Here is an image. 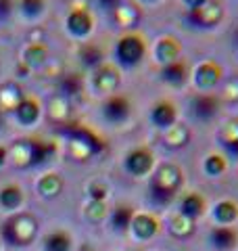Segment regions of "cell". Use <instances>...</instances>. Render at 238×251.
<instances>
[{
  "label": "cell",
  "mask_w": 238,
  "mask_h": 251,
  "mask_svg": "<svg viewBox=\"0 0 238 251\" xmlns=\"http://www.w3.org/2000/svg\"><path fill=\"white\" fill-rule=\"evenodd\" d=\"M57 151V147L48 140H36V138H25L13 143L9 149V161L15 168H34L40 163L48 161Z\"/></svg>",
  "instance_id": "1"
},
{
  "label": "cell",
  "mask_w": 238,
  "mask_h": 251,
  "mask_svg": "<svg viewBox=\"0 0 238 251\" xmlns=\"http://www.w3.org/2000/svg\"><path fill=\"white\" fill-rule=\"evenodd\" d=\"M61 132L69 138V155L75 161H86L94 153L102 151L100 138L82 124H63Z\"/></svg>",
  "instance_id": "2"
},
{
  "label": "cell",
  "mask_w": 238,
  "mask_h": 251,
  "mask_svg": "<svg viewBox=\"0 0 238 251\" xmlns=\"http://www.w3.org/2000/svg\"><path fill=\"white\" fill-rule=\"evenodd\" d=\"M180 184H182V170L178 166H173V163H163V166L155 172L150 191H153V197L157 201L167 203L173 195L178 193Z\"/></svg>",
  "instance_id": "3"
},
{
  "label": "cell",
  "mask_w": 238,
  "mask_h": 251,
  "mask_svg": "<svg viewBox=\"0 0 238 251\" xmlns=\"http://www.w3.org/2000/svg\"><path fill=\"white\" fill-rule=\"evenodd\" d=\"M38 232V222L31 214L13 216L4 224V239L13 245H29Z\"/></svg>",
  "instance_id": "4"
},
{
  "label": "cell",
  "mask_w": 238,
  "mask_h": 251,
  "mask_svg": "<svg viewBox=\"0 0 238 251\" xmlns=\"http://www.w3.org/2000/svg\"><path fill=\"white\" fill-rule=\"evenodd\" d=\"M144 52H146L144 38L138 34H125L115 44V59L123 67H136L144 59Z\"/></svg>",
  "instance_id": "5"
},
{
  "label": "cell",
  "mask_w": 238,
  "mask_h": 251,
  "mask_svg": "<svg viewBox=\"0 0 238 251\" xmlns=\"http://www.w3.org/2000/svg\"><path fill=\"white\" fill-rule=\"evenodd\" d=\"M224 15H226V9L221 0H207L203 6H198L194 11H188L186 17L198 29H213L224 21Z\"/></svg>",
  "instance_id": "6"
},
{
  "label": "cell",
  "mask_w": 238,
  "mask_h": 251,
  "mask_svg": "<svg viewBox=\"0 0 238 251\" xmlns=\"http://www.w3.org/2000/svg\"><path fill=\"white\" fill-rule=\"evenodd\" d=\"M192 80H194V86L201 92H211L213 88H217L224 80V69H221L219 63L215 61H203L198 63L192 72Z\"/></svg>",
  "instance_id": "7"
},
{
  "label": "cell",
  "mask_w": 238,
  "mask_h": 251,
  "mask_svg": "<svg viewBox=\"0 0 238 251\" xmlns=\"http://www.w3.org/2000/svg\"><path fill=\"white\" fill-rule=\"evenodd\" d=\"M65 27L67 31L77 40H86L92 29H94V17L88 9H82V6H75V9H71L67 19H65Z\"/></svg>",
  "instance_id": "8"
},
{
  "label": "cell",
  "mask_w": 238,
  "mask_h": 251,
  "mask_svg": "<svg viewBox=\"0 0 238 251\" xmlns=\"http://www.w3.org/2000/svg\"><path fill=\"white\" fill-rule=\"evenodd\" d=\"M119 84H121V75H119L117 67H113V65L102 63V65H98L92 72V88L98 94L111 97V94L119 88Z\"/></svg>",
  "instance_id": "9"
},
{
  "label": "cell",
  "mask_w": 238,
  "mask_h": 251,
  "mask_svg": "<svg viewBox=\"0 0 238 251\" xmlns=\"http://www.w3.org/2000/svg\"><path fill=\"white\" fill-rule=\"evenodd\" d=\"M219 111V99L211 92H201L190 99V113L201 122H209Z\"/></svg>",
  "instance_id": "10"
},
{
  "label": "cell",
  "mask_w": 238,
  "mask_h": 251,
  "mask_svg": "<svg viewBox=\"0 0 238 251\" xmlns=\"http://www.w3.org/2000/svg\"><path fill=\"white\" fill-rule=\"evenodd\" d=\"M132 113V105L125 97H119V94H111V97L102 103V115L105 120L111 124H123Z\"/></svg>",
  "instance_id": "11"
},
{
  "label": "cell",
  "mask_w": 238,
  "mask_h": 251,
  "mask_svg": "<svg viewBox=\"0 0 238 251\" xmlns=\"http://www.w3.org/2000/svg\"><path fill=\"white\" fill-rule=\"evenodd\" d=\"M111 17H113V23L121 29H132L136 27L140 19H142V11L138 9L134 2H128V0H121L113 11H111Z\"/></svg>",
  "instance_id": "12"
},
{
  "label": "cell",
  "mask_w": 238,
  "mask_h": 251,
  "mask_svg": "<svg viewBox=\"0 0 238 251\" xmlns=\"http://www.w3.org/2000/svg\"><path fill=\"white\" fill-rule=\"evenodd\" d=\"M153 163H155L153 153H150L148 149L140 147V149H134V151L128 153L123 166L132 176H144V174H148V172L153 170Z\"/></svg>",
  "instance_id": "13"
},
{
  "label": "cell",
  "mask_w": 238,
  "mask_h": 251,
  "mask_svg": "<svg viewBox=\"0 0 238 251\" xmlns=\"http://www.w3.org/2000/svg\"><path fill=\"white\" fill-rule=\"evenodd\" d=\"M180 54H182V44L178 38L173 36H163L159 38L157 44H155V61L159 65H167V63L173 61H180Z\"/></svg>",
  "instance_id": "14"
},
{
  "label": "cell",
  "mask_w": 238,
  "mask_h": 251,
  "mask_svg": "<svg viewBox=\"0 0 238 251\" xmlns=\"http://www.w3.org/2000/svg\"><path fill=\"white\" fill-rule=\"evenodd\" d=\"M25 99V92L17 82H4L0 84V111L13 113L15 109L21 105V100Z\"/></svg>",
  "instance_id": "15"
},
{
  "label": "cell",
  "mask_w": 238,
  "mask_h": 251,
  "mask_svg": "<svg viewBox=\"0 0 238 251\" xmlns=\"http://www.w3.org/2000/svg\"><path fill=\"white\" fill-rule=\"evenodd\" d=\"M176 120H178V109H176V105H171L169 100H159V103H155L153 109H150V122L161 130L173 126Z\"/></svg>",
  "instance_id": "16"
},
{
  "label": "cell",
  "mask_w": 238,
  "mask_h": 251,
  "mask_svg": "<svg viewBox=\"0 0 238 251\" xmlns=\"http://www.w3.org/2000/svg\"><path fill=\"white\" fill-rule=\"evenodd\" d=\"M161 82H165L167 86H173V88H180L184 86L186 80H188V67L184 61H173V63H167V65L161 67Z\"/></svg>",
  "instance_id": "17"
},
{
  "label": "cell",
  "mask_w": 238,
  "mask_h": 251,
  "mask_svg": "<svg viewBox=\"0 0 238 251\" xmlns=\"http://www.w3.org/2000/svg\"><path fill=\"white\" fill-rule=\"evenodd\" d=\"M48 61V49L44 42H29L21 54V63L27 69H40Z\"/></svg>",
  "instance_id": "18"
},
{
  "label": "cell",
  "mask_w": 238,
  "mask_h": 251,
  "mask_svg": "<svg viewBox=\"0 0 238 251\" xmlns=\"http://www.w3.org/2000/svg\"><path fill=\"white\" fill-rule=\"evenodd\" d=\"M13 115L17 117V122L21 126H34L40 120V115H42V107H40L38 99L25 97V99L21 100V105L13 111Z\"/></svg>",
  "instance_id": "19"
},
{
  "label": "cell",
  "mask_w": 238,
  "mask_h": 251,
  "mask_svg": "<svg viewBox=\"0 0 238 251\" xmlns=\"http://www.w3.org/2000/svg\"><path fill=\"white\" fill-rule=\"evenodd\" d=\"M188 140H190V128L186 124L176 122L173 126H169V128H165V132H163V143L167 145L169 149L186 147Z\"/></svg>",
  "instance_id": "20"
},
{
  "label": "cell",
  "mask_w": 238,
  "mask_h": 251,
  "mask_svg": "<svg viewBox=\"0 0 238 251\" xmlns=\"http://www.w3.org/2000/svg\"><path fill=\"white\" fill-rule=\"evenodd\" d=\"M48 117L54 122V124H65L71 115V100L67 97H63V94H54V97L48 100Z\"/></svg>",
  "instance_id": "21"
},
{
  "label": "cell",
  "mask_w": 238,
  "mask_h": 251,
  "mask_svg": "<svg viewBox=\"0 0 238 251\" xmlns=\"http://www.w3.org/2000/svg\"><path fill=\"white\" fill-rule=\"evenodd\" d=\"M219 140L230 155L238 157V117H232L224 124V128L219 130Z\"/></svg>",
  "instance_id": "22"
},
{
  "label": "cell",
  "mask_w": 238,
  "mask_h": 251,
  "mask_svg": "<svg viewBox=\"0 0 238 251\" xmlns=\"http://www.w3.org/2000/svg\"><path fill=\"white\" fill-rule=\"evenodd\" d=\"M209 241H211V245L215 247V249H219V251H230V249L236 245L238 237H236V232L230 228V226H219V228L211 230Z\"/></svg>",
  "instance_id": "23"
},
{
  "label": "cell",
  "mask_w": 238,
  "mask_h": 251,
  "mask_svg": "<svg viewBox=\"0 0 238 251\" xmlns=\"http://www.w3.org/2000/svg\"><path fill=\"white\" fill-rule=\"evenodd\" d=\"M132 230L136 237L140 239H150L153 234L159 230V224H157V220L153 216H148V214H140L136 218H132Z\"/></svg>",
  "instance_id": "24"
},
{
  "label": "cell",
  "mask_w": 238,
  "mask_h": 251,
  "mask_svg": "<svg viewBox=\"0 0 238 251\" xmlns=\"http://www.w3.org/2000/svg\"><path fill=\"white\" fill-rule=\"evenodd\" d=\"M213 218H215L219 224L230 226L232 222H236V220H238V203L232 201V199L219 201L217 205L213 207Z\"/></svg>",
  "instance_id": "25"
},
{
  "label": "cell",
  "mask_w": 238,
  "mask_h": 251,
  "mask_svg": "<svg viewBox=\"0 0 238 251\" xmlns=\"http://www.w3.org/2000/svg\"><path fill=\"white\" fill-rule=\"evenodd\" d=\"M205 211V199L198 193H188L184 199L180 201V214L190 220L198 218Z\"/></svg>",
  "instance_id": "26"
},
{
  "label": "cell",
  "mask_w": 238,
  "mask_h": 251,
  "mask_svg": "<svg viewBox=\"0 0 238 251\" xmlns=\"http://www.w3.org/2000/svg\"><path fill=\"white\" fill-rule=\"evenodd\" d=\"M38 191L40 195H44V197H57V195L63 191V178L59 174H46L40 178V182H38Z\"/></svg>",
  "instance_id": "27"
},
{
  "label": "cell",
  "mask_w": 238,
  "mask_h": 251,
  "mask_svg": "<svg viewBox=\"0 0 238 251\" xmlns=\"http://www.w3.org/2000/svg\"><path fill=\"white\" fill-rule=\"evenodd\" d=\"M23 203V191L17 184H9L0 191V205L4 209H17Z\"/></svg>",
  "instance_id": "28"
},
{
  "label": "cell",
  "mask_w": 238,
  "mask_h": 251,
  "mask_svg": "<svg viewBox=\"0 0 238 251\" xmlns=\"http://www.w3.org/2000/svg\"><path fill=\"white\" fill-rule=\"evenodd\" d=\"M79 59H82V63L86 67H92V69H96L98 65H102V50L98 49L96 44H84L82 49H79Z\"/></svg>",
  "instance_id": "29"
},
{
  "label": "cell",
  "mask_w": 238,
  "mask_h": 251,
  "mask_svg": "<svg viewBox=\"0 0 238 251\" xmlns=\"http://www.w3.org/2000/svg\"><path fill=\"white\" fill-rule=\"evenodd\" d=\"M79 92H82V82H79V77L75 74L61 75V80H59V94L71 99L73 94H79Z\"/></svg>",
  "instance_id": "30"
},
{
  "label": "cell",
  "mask_w": 238,
  "mask_h": 251,
  "mask_svg": "<svg viewBox=\"0 0 238 251\" xmlns=\"http://www.w3.org/2000/svg\"><path fill=\"white\" fill-rule=\"evenodd\" d=\"M19 11H21L23 17L38 19V17H42L44 11H46V0H21Z\"/></svg>",
  "instance_id": "31"
},
{
  "label": "cell",
  "mask_w": 238,
  "mask_h": 251,
  "mask_svg": "<svg viewBox=\"0 0 238 251\" xmlns=\"http://www.w3.org/2000/svg\"><path fill=\"white\" fill-rule=\"evenodd\" d=\"M111 224L115 230H123L132 224V209L130 207H115L111 211Z\"/></svg>",
  "instance_id": "32"
},
{
  "label": "cell",
  "mask_w": 238,
  "mask_h": 251,
  "mask_svg": "<svg viewBox=\"0 0 238 251\" xmlns=\"http://www.w3.org/2000/svg\"><path fill=\"white\" fill-rule=\"evenodd\" d=\"M44 249L46 251H69V237L65 232H52L46 237Z\"/></svg>",
  "instance_id": "33"
},
{
  "label": "cell",
  "mask_w": 238,
  "mask_h": 251,
  "mask_svg": "<svg viewBox=\"0 0 238 251\" xmlns=\"http://www.w3.org/2000/svg\"><path fill=\"white\" fill-rule=\"evenodd\" d=\"M226 168H228L226 157H221V155H209L205 159V172L209 176H221L226 172Z\"/></svg>",
  "instance_id": "34"
},
{
  "label": "cell",
  "mask_w": 238,
  "mask_h": 251,
  "mask_svg": "<svg viewBox=\"0 0 238 251\" xmlns=\"http://www.w3.org/2000/svg\"><path fill=\"white\" fill-rule=\"evenodd\" d=\"M192 222H194V220H190V218H186V216L178 214L176 218L171 220V232L178 234V237H188V234L192 232V228H194Z\"/></svg>",
  "instance_id": "35"
},
{
  "label": "cell",
  "mask_w": 238,
  "mask_h": 251,
  "mask_svg": "<svg viewBox=\"0 0 238 251\" xmlns=\"http://www.w3.org/2000/svg\"><path fill=\"white\" fill-rule=\"evenodd\" d=\"M221 99H224L226 103H230V105L238 103V77L236 75L228 77V80L224 82V92H221Z\"/></svg>",
  "instance_id": "36"
},
{
  "label": "cell",
  "mask_w": 238,
  "mask_h": 251,
  "mask_svg": "<svg viewBox=\"0 0 238 251\" xmlns=\"http://www.w3.org/2000/svg\"><path fill=\"white\" fill-rule=\"evenodd\" d=\"M86 214H88V218L94 220V222H100V220H105L109 216V207L105 201H92Z\"/></svg>",
  "instance_id": "37"
},
{
  "label": "cell",
  "mask_w": 238,
  "mask_h": 251,
  "mask_svg": "<svg viewBox=\"0 0 238 251\" xmlns=\"http://www.w3.org/2000/svg\"><path fill=\"white\" fill-rule=\"evenodd\" d=\"M90 197H92V201H105L107 199V193H109V188L102 184V182H92L90 184Z\"/></svg>",
  "instance_id": "38"
},
{
  "label": "cell",
  "mask_w": 238,
  "mask_h": 251,
  "mask_svg": "<svg viewBox=\"0 0 238 251\" xmlns=\"http://www.w3.org/2000/svg\"><path fill=\"white\" fill-rule=\"evenodd\" d=\"M13 11V0H0V21L6 19Z\"/></svg>",
  "instance_id": "39"
},
{
  "label": "cell",
  "mask_w": 238,
  "mask_h": 251,
  "mask_svg": "<svg viewBox=\"0 0 238 251\" xmlns=\"http://www.w3.org/2000/svg\"><path fill=\"white\" fill-rule=\"evenodd\" d=\"M94 2H96L102 11H113L115 6H117L119 2H121V0H94Z\"/></svg>",
  "instance_id": "40"
},
{
  "label": "cell",
  "mask_w": 238,
  "mask_h": 251,
  "mask_svg": "<svg viewBox=\"0 0 238 251\" xmlns=\"http://www.w3.org/2000/svg\"><path fill=\"white\" fill-rule=\"evenodd\" d=\"M207 0H184V4L188 6V11H194V9H198V6H203Z\"/></svg>",
  "instance_id": "41"
},
{
  "label": "cell",
  "mask_w": 238,
  "mask_h": 251,
  "mask_svg": "<svg viewBox=\"0 0 238 251\" xmlns=\"http://www.w3.org/2000/svg\"><path fill=\"white\" fill-rule=\"evenodd\" d=\"M6 161H9V149H6V147H0V168H2Z\"/></svg>",
  "instance_id": "42"
},
{
  "label": "cell",
  "mask_w": 238,
  "mask_h": 251,
  "mask_svg": "<svg viewBox=\"0 0 238 251\" xmlns=\"http://www.w3.org/2000/svg\"><path fill=\"white\" fill-rule=\"evenodd\" d=\"M144 2H157V0H144Z\"/></svg>",
  "instance_id": "43"
}]
</instances>
